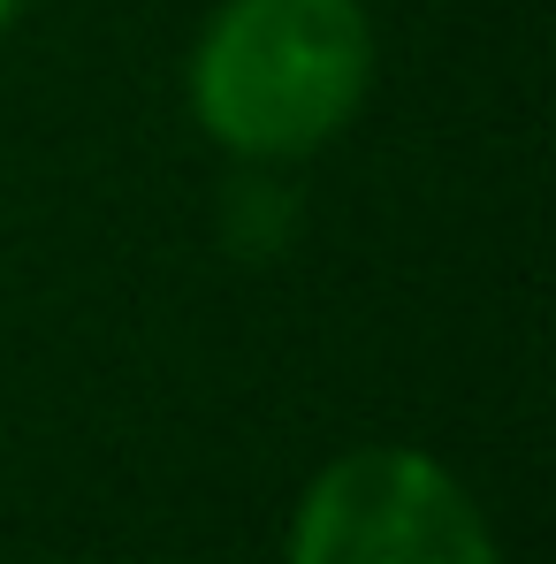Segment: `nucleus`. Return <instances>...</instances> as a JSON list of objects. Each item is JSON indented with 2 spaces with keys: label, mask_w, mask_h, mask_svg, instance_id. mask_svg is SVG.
<instances>
[{
  "label": "nucleus",
  "mask_w": 556,
  "mask_h": 564,
  "mask_svg": "<svg viewBox=\"0 0 556 564\" xmlns=\"http://www.w3.org/2000/svg\"><path fill=\"white\" fill-rule=\"evenodd\" d=\"M23 15V0H0V39H8V23Z\"/></svg>",
  "instance_id": "7ed1b4c3"
},
{
  "label": "nucleus",
  "mask_w": 556,
  "mask_h": 564,
  "mask_svg": "<svg viewBox=\"0 0 556 564\" xmlns=\"http://www.w3.org/2000/svg\"><path fill=\"white\" fill-rule=\"evenodd\" d=\"M367 0H221L184 62L190 122L244 169L328 153L373 99Z\"/></svg>",
  "instance_id": "f257e3e1"
},
{
  "label": "nucleus",
  "mask_w": 556,
  "mask_h": 564,
  "mask_svg": "<svg viewBox=\"0 0 556 564\" xmlns=\"http://www.w3.org/2000/svg\"><path fill=\"white\" fill-rule=\"evenodd\" d=\"M282 564H503L480 496L435 451L359 443L305 480Z\"/></svg>",
  "instance_id": "f03ea898"
}]
</instances>
